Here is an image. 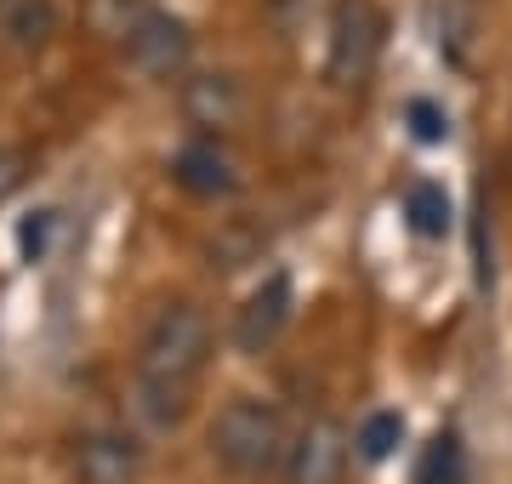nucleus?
I'll return each mask as SVG.
<instances>
[{
	"instance_id": "nucleus-1",
	"label": "nucleus",
	"mask_w": 512,
	"mask_h": 484,
	"mask_svg": "<svg viewBox=\"0 0 512 484\" xmlns=\"http://www.w3.org/2000/svg\"><path fill=\"white\" fill-rule=\"evenodd\" d=\"M211 365V319L194 302H165L137 342V410L154 428H177L188 416L194 382Z\"/></svg>"
},
{
	"instance_id": "nucleus-2",
	"label": "nucleus",
	"mask_w": 512,
	"mask_h": 484,
	"mask_svg": "<svg viewBox=\"0 0 512 484\" xmlns=\"http://www.w3.org/2000/svg\"><path fill=\"white\" fill-rule=\"evenodd\" d=\"M285 450H291V428H285V410L274 399H256V393H239L217 410L211 422V456H217L234 479H268L285 467Z\"/></svg>"
},
{
	"instance_id": "nucleus-3",
	"label": "nucleus",
	"mask_w": 512,
	"mask_h": 484,
	"mask_svg": "<svg viewBox=\"0 0 512 484\" xmlns=\"http://www.w3.org/2000/svg\"><path fill=\"white\" fill-rule=\"evenodd\" d=\"M387 18L376 0H330L325 12V80L336 92H359L370 86L376 63H382Z\"/></svg>"
},
{
	"instance_id": "nucleus-4",
	"label": "nucleus",
	"mask_w": 512,
	"mask_h": 484,
	"mask_svg": "<svg viewBox=\"0 0 512 484\" xmlns=\"http://www.w3.org/2000/svg\"><path fill=\"white\" fill-rule=\"evenodd\" d=\"M353 456H359L353 450V433L336 416H308L291 433V450H285V467L279 473H285V484H342Z\"/></svg>"
},
{
	"instance_id": "nucleus-5",
	"label": "nucleus",
	"mask_w": 512,
	"mask_h": 484,
	"mask_svg": "<svg viewBox=\"0 0 512 484\" xmlns=\"http://www.w3.org/2000/svg\"><path fill=\"white\" fill-rule=\"evenodd\" d=\"M177 109L200 137H228V131L245 120L251 97H245V80L234 69H200V75H183V92H177Z\"/></svg>"
},
{
	"instance_id": "nucleus-6",
	"label": "nucleus",
	"mask_w": 512,
	"mask_h": 484,
	"mask_svg": "<svg viewBox=\"0 0 512 484\" xmlns=\"http://www.w3.org/2000/svg\"><path fill=\"white\" fill-rule=\"evenodd\" d=\"M148 473V450L126 428H97L74 439V484H137Z\"/></svg>"
},
{
	"instance_id": "nucleus-7",
	"label": "nucleus",
	"mask_w": 512,
	"mask_h": 484,
	"mask_svg": "<svg viewBox=\"0 0 512 484\" xmlns=\"http://www.w3.org/2000/svg\"><path fill=\"white\" fill-rule=\"evenodd\" d=\"M131 69L148 80H183L188 75V57H194V29L171 12H148L137 23V35L126 40Z\"/></svg>"
},
{
	"instance_id": "nucleus-8",
	"label": "nucleus",
	"mask_w": 512,
	"mask_h": 484,
	"mask_svg": "<svg viewBox=\"0 0 512 484\" xmlns=\"http://www.w3.org/2000/svg\"><path fill=\"white\" fill-rule=\"evenodd\" d=\"M291 308H296L291 274H285V268H274V274L256 285L251 297L239 302V314H234L239 354H268L279 336H285V325H291Z\"/></svg>"
},
{
	"instance_id": "nucleus-9",
	"label": "nucleus",
	"mask_w": 512,
	"mask_h": 484,
	"mask_svg": "<svg viewBox=\"0 0 512 484\" xmlns=\"http://www.w3.org/2000/svg\"><path fill=\"white\" fill-rule=\"evenodd\" d=\"M171 183L183 194H194V200H228L239 188V166L234 154L222 149V137H194L171 160Z\"/></svg>"
},
{
	"instance_id": "nucleus-10",
	"label": "nucleus",
	"mask_w": 512,
	"mask_h": 484,
	"mask_svg": "<svg viewBox=\"0 0 512 484\" xmlns=\"http://www.w3.org/2000/svg\"><path fill=\"white\" fill-rule=\"evenodd\" d=\"M57 35V0H6L0 6V40L18 57L46 52Z\"/></svg>"
},
{
	"instance_id": "nucleus-11",
	"label": "nucleus",
	"mask_w": 512,
	"mask_h": 484,
	"mask_svg": "<svg viewBox=\"0 0 512 484\" xmlns=\"http://www.w3.org/2000/svg\"><path fill=\"white\" fill-rule=\"evenodd\" d=\"M148 12H154L148 0H86V6H80L86 29H92L97 40H109V46H126V40L137 35V23H143Z\"/></svg>"
},
{
	"instance_id": "nucleus-12",
	"label": "nucleus",
	"mask_w": 512,
	"mask_h": 484,
	"mask_svg": "<svg viewBox=\"0 0 512 484\" xmlns=\"http://www.w3.org/2000/svg\"><path fill=\"white\" fill-rule=\"evenodd\" d=\"M404 223L416 228L421 240H439L450 228V194L439 183H410L404 188Z\"/></svg>"
},
{
	"instance_id": "nucleus-13",
	"label": "nucleus",
	"mask_w": 512,
	"mask_h": 484,
	"mask_svg": "<svg viewBox=\"0 0 512 484\" xmlns=\"http://www.w3.org/2000/svg\"><path fill=\"white\" fill-rule=\"evenodd\" d=\"M404 439V416L399 410H370L365 422H359V433H353V450H359V462H387L393 450H399Z\"/></svg>"
},
{
	"instance_id": "nucleus-14",
	"label": "nucleus",
	"mask_w": 512,
	"mask_h": 484,
	"mask_svg": "<svg viewBox=\"0 0 512 484\" xmlns=\"http://www.w3.org/2000/svg\"><path fill=\"white\" fill-rule=\"evenodd\" d=\"M461 479H467V450H461L456 433H439L433 445L421 450L416 484H461Z\"/></svg>"
},
{
	"instance_id": "nucleus-15",
	"label": "nucleus",
	"mask_w": 512,
	"mask_h": 484,
	"mask_svg": "<svg viewBox=\"0 0 512 484\" xmlns=\"http://www.w3.org/2000/svg\"><path fill=\"white\" fill-rule=\"evenodd\" d=\"M473 29H478V12L473 0H444L439 12V52L450 63H467V46H473Z\"/></svg>"
},
{
	"instance_id": "nucleus-16",
	"label": "nucleus",
	"mask_w": 512,
	"mask_h": 484,
	"mask_svg": "<svg viewBox=\"0 0 512 484\" xmlns=\"http://www.w3.org/2000/svg\"><path fill=\"white\" fill-rule=\"evenodd\" d=\"M404 126H410V137L416 143H450V109L444 103H433V97H410L404 103Z\"/></svg>"
},
{
	"instance_id": "nucleus-17",
	"label": "nucleus",
	"mask_w": 512,
	"mask_h": 484,
	"mask_svg": "<svg viewBox=\"0 0 512 484\" xmlns=\"http://www.w3.org/2000/svg\"><path fill=\"white\" fill-rule=\"evenodd\" d=\"M52 228H57V211H29V223L18 228L23 262H40V257H46V245H52Z\"/></svg>"
},
{
	"instance_id": "nucleus-18",
	"label": "nucleus",
	"mask_w": 512,
	"mask_h": 484,
	"mask_svg": "<svg viewBox=\"0 0 512 484\" xmlns=\"http://www.w3.org/2000/svg\"><path fill=\"white\" fill-rule=\"evenodd\" d=\"M325 0H268V12H274V23L285 29V35H296V29H308V18L319 12Z\"/></svg>"
},
{
	"instance_id": "nucleus-19",
	"label": "nucleus",
	"mask_w": 512,
	"mask_h": 484,
	"mask_svg": "<svg viewBox=\"0 0 512 484\" xmlns=\"http://www.w3.org/2000/svg\"><path fill=\"white\" fill-rule=\"evenodd\" d=\"M18 188H23V154H18V149H6V143H0V205L12 200Z\"/></svg>"
},
{
	"instance_id": "nucleus-20",
	"label": "nucleus",
	"mask_w": 512,
	"mask_h": 484,
	"mask_svg": "<svg viewBox=\"0 0 512 484\" xmlns=\"http://www.w3.org/2000/svg\"><path fill=\"white\" fill-rule=\"evenodd\" d=\"M0 6H6V0H0Z\"/></svg>"
}]
</instances>
